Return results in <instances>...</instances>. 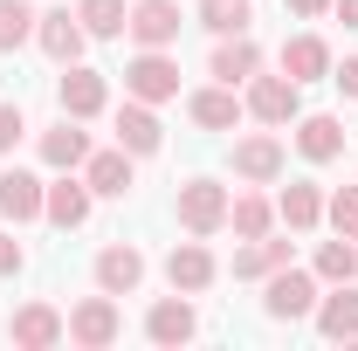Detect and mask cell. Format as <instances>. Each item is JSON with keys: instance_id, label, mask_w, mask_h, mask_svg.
<instances>
[{"instance_id": "1", "label": "cell", "mask_w": 358, "mask_h": 351, "mask_svg": "<svg viewBox=\"0 0 358 351\" xmlns=\"http://www.w3.org/2000/svg\"><path fill=\"white\" fill-rule=\"evenodd\" d=\"M317 296H324L317 268H296V262H282L275 275H262V310L275 317V324H303V317L317 310Z\"/></svg>"}, {"instance_id": "2", "label": "cell", "mask_w": 358, "mask_h": 351, "mask_svg": "<svg viewBox=\"0 0 358 351\" xmlns=\"http://www.w3.org/2000/svg\"><path fill=\"white\" fill-rule=\"evenodd\" d=\"M241 103H248V117L268 124V131H289L296 117H303V83H289V76H248L241 83Z\"/></svg>"}, {"instance_id": "3", "label": "cell", "mask_w": 358, "mask_h": 351, "mask_svg": "<svg viewBox=\"0 0 358 351\" xmlns=\"http://www.w3.org/2000/svg\"><path fill=\"white\" fill-rule=\"evenodd\" d=\"M227 200H234V193H227L221 179H186V186H179V200H173V214H179L186 234L214 241V234L227 227Z\"/></svg>"}, {"instance_id": "4", "label": "cell", "mask_w": 358, "mask_h": 351, "mask_svg": "<svg viewBox=\"0 0 358 351\" xmlns=\"http://www.w3.org/2000/svg\"><path fill=\"white\" fill-rule=\"evenodd\" d=\"M227 166H234V179H241V186H275V179H282V166H289V145H282L275 131H248V138H234Z\"/></svg>"}, {"instance_id": "5", "label": "cell", "mask_w": 358, "mask_h": 351, "mask_svg": "<svg viewBox=\"0 0 358 351\" xmlns=\"http://www.w3.org/2000/svg\"><path fill=\"white\" fill-rule=\"evenodd\" d=\"M124 96H138V103H173L179 96V62L166 48H138L131 62H124Z\"/></svg>"}, {"instance_id": "6", "label": "cell", "mask_w": 358, "mask_h": 351, "mask_svg": "<svg viewBox=\"0 0 358 351\" xmlns=\"http://www.w3.org/2000/svg\"><path fill=\"white\" fill-rule=\"evenodd\" d=\"M124 338V310H117V296H83V303L69 310V345H83V351H103V345H117Z\"/></svg>"}, {"instance_id": "7", "label": "cell", "mask_w": 358, "mask_h": 351, "mask_svg": "<svg viewBox=\"0 0 358 351\" xmlns=\"http://www.w3.org/2000/svg\"><path fill=\"white\" fill-rule=\"evenodd\" d=\"M55 103H62V117H103L110 110V76L103 69H83V62H69L62 69V83H55Z\"/></svg>"}, {"instance_id": "8", "label": "cell", "mask_w": 358, "mask_h": 351, "mask_svg": "<svg viewBox=\"0 0 358 351\" xmlns=\"http://www.w3.org/2000/svg\"><path fill=\"white\" fill-rule=\"evenodd\" d=\"M166 282H173L179 296H200V289H214V282H221V262H214V248H207L200 234H186L173 255H166Z\"/></svg>"}, {"instance_id": "9", "label": "cell", "mask_w": 358, "mask_h": 351, "mask_svg": "<svg viewBox=\"0 0 358 351\" xmlns=\"http://www.w3.org/2000/svg\"><path fill=\"white\" fill-rule=\"evenodd\" d=\"M145 338H152V345H193V338H200V310H193V296H159V303L145 310Z\"/></svg>"}, {"instance_id": "10", "label": "cell", "mask_w": 358, "mask_h": 351, "mask_svg": "<svg viewBox=\"0 0 358 351\" xmlns=\"http://www.w3.org/2000/svg\"><path fill=\"white\" fill-rule=\"evenodd\" d=\"M42 200H48L42 173H28V166H7V173H0V220H7V227L42 220Z\"/></svg>"}, {"instance_id": "11", "label": "cell", "mask_w": 358, "mask_h": 351, "mask_svg": "<svg viewBox=\"0 0 358 351\" xmlns=\"http://www.w3.org/2000/svg\"><path fill=\"white\" fill-rule=\"evenodd\" d=\"M35 48H42L48 62H83V48H90V35H83V21L69 14V7H48V14H35Z\"/></svg>"}, {"instance_id": "12", "label": "cell", "mask_w": 358, "mask_h": 351, "mask_svg": "<svg viewBox=\"0 0 358 351\" xmlns=\"http://www.w3.org/2000/svg\"><path fill=\"white\" fill-rule=\"evenodd\" d=\"M7 338H14L21 351H55L62 338H69V317H62L55 303H21L14 317H7Z\"/></svg>"}, {"instance_id": "13", "label": "cell", "mask_w": 358, "mask_h": 351, "mask_svg": "<svg viewBox=\"0 0 358 351\" xmlns=\"http://www.w3.org/2000/svg\"><path fill=\"white\" fill-rule=\"evenodd\" d=\"M90 275H96L103 296H138V282H145V255H138L131 241H110V248H96Z\"/></svg>"}, {"instance_id": "14", "label": "cell", "mask_w": 358, "mask_h": 351, "mask_svg": "<svg viewBox=\"0 0 358 351\" xmlns=\"http://www.w3.org/2000/svg\"><path fill=\"white\" fill-rule=\"evenodd\" d=\"M35 152H42V166L48 173H83V159L96 152L83 131V117H62V124H48L42 138H35Z\"/></svg>"}, {"instance_id": "15", "label": "cell", "mask_w": 358, "mask_h": 351, "mask_svg": "<svg viewBox=\"0 0 358 351\" xmlns=\"http://www.w3.org/2000/svg\"><path fill=\"white\" fill-rule=\"evenodd\" d=\"M90 207H96V193H90V179L83 173H62V179H48V200H42V220L48 227H83L90 220Z\"/></svg>"}, {"instance_id": "16", "label": "cell", "mask_w": 358, "mask_h": 351, "mask_svg": "<svg viewBox=\"0 0 358 351\" xmlns=\"http://www.w3.org/2000/svg\"><path fill=\"white\" fill-rule=\"evenodd\" d=\"M179 0H138L131 7V21H124V35H131L138 48H173L179 42Z\"/></svg>"}, {"instance_id": "17", "label": "cell", "mask_w": 358, "mask_h": 351, "mask_svg": "<svg viewBox=\"0 0 358 351\" xmlns=\"http://www.w3.org/2000/svg\"><path fill=\"white\" fill-rule=\"evenodd\" d=\"M186 117H193L200 131H234V124L248 117V103H241V89L207 83V89H193V96H186Z\"/></svg>"}, {"instance_id": "18", "label": "cell", "mask_w": 358, "mask_h": 351, "mask_svg": "<svg viewBox=\"0 0 358 351\" xmlns=\"http://www.w3.org/2000/svg\"><path fill=\"white\" fill-rule=\"evenodd\" d=\"M317 331L331 338V345H358V289L352 282H331L324 296H317Z\"/></svg>"}, {"instance_id": "19", "label": "cell", "mask_w": 358, "mask_h": 351, "mask_svg": "<svg viewBox=\"0 0 358 351\" xmlns=\"http://www.w3.org/2000/svg\"><path fill=\"white\" fill-rule=\"evenodd\" d=\"M117 145H124L131 159H152V152L166 145V124H159V103H138V96H124V110H117Z\"/></svg>"}, {"instance_id": "20", "label": "cell", "mask_w": 358, "mask_h": 351, "mask_svg": "<svg viewBox=\"0 0 358 351\" xmlns=\"http://www.w3.org/2000/svg\"><path fill=\"white\" fill-rule=\"evenodd\" d=\"M255 69H262V48L248 42V35H214V62H207V76H214V83L241 89Z\"/></svg>"}, {"instance_id": "21", "label": "cell", "mask_w": 358, "mask_h": 351, "mask_svg": "<svg viewBox=\"0 0 358 351\" xmlns=\"http://www.w3.org/2000/svg\"><path fill=\"white\" fill-rule=\"evenodd\" d=\"M296 152H303L310 166H331V159L345 152V117H331V110H303V117H296Z\"/></svg>"}, {"instance_id": "22", "label": "cell", "mask_w": 358, "mask_h": 351, "mask_svg": "<svg viewBox=\"0 0 358 351\" xmlns=\"http://www.w3.org/2000/svg\"><path fill=\"white\" fill-rule=\"evenodd\" d=\"M131 152H124V145H110V152H90L83 159V179H90V193H96V200H124V193H131Z\"/></svg>"}, {"instance_id": "23", "label": "cell", "mask_w": 358, "mask_h": 351, "mask_svg": "<svg viewBox=\"0 0 358 351\" xmlns=\"http://www.w3.org/2000/svg\"><path fill=\"white\" fill-rule=\"evenodd\" d=\"M275 220H282L289 234H310V227H324V186H317V179L282 186V193H275Z\"/></svg>"}, {"instance_id": "24", "label": "cell", "mask_w": 358, "mask_h": 351, "mask_svg": "<svg viewBox=\"0 0 358 351\" xmlns=\"http://www.w3.org/2000/svg\"><path fill=\"white\" fill-rule=\"evenodd\" d=\"M282 76L289 83H324L331 76V42L324 35H289L282 42Z\"/></svg>"}, {"instance_id": "25", "label": "cell", "mask_w": 358, "mask_h": 351, "mask_svg": "<svg viewBox=\"0 0 358 351\" xmlns=\"http://www.w3.org/2000/svg\"><path fill=\"white\" fill-rule=\"evenodd\" d=\"M282 262H289V241L255 234V241H241V248H234V282H262V275H275Z\"/></svg>"}, {"instance_id": "26", "label": "cell", "mask_w": 358, "mask_h": 351, "mask_svg": "<svg viewBox=\"0 0 358 351\" xmlns=\"http://www.w3.org/2000/svg\"><path fill=\"white\" fill-rule=\"evenodd\" d=\"M227 227H234V241L275 234V200H268V193H234V200H227Z\"/></svg>"}, {"instance_id": "27", "label": "cell", "mask_w": 358, "mask_h": 351, "mask_svg": "<svg viewBox=\"0 0 358 351\" xmlns=\"http://www.w3.org/2000/svg\"><path fill=\"white\" fill-rule=\"evenodd\" d=\"M76 21H83L90 42H117L124 21H131V7H124V0H76Z\"/></svg>"}, {"instance_id": "28", "label": "cell", "mask_w": 358, "mask_h": 351, "mask_svg": "<svg viewBox=\"0 0 358 351\" xmlns=\"http://www.w3.org/2000/svg\"><path fill=\"white\" fill-rule=\"evenodd\" d=\"M317 282H324V289H331V282H352L358 275V241L352 234H338V241H317Z\"/></svg>"}, {"instance_id": "29", "label": "cell", "mask_w": 358, "mask_h": 351, "mask_svg": "<svg viewBox=\"0 0 358 351\" xmlns=\"http://www.w3.org/2000/svg\"><path fill=\"white\" fill-rule=\"evenodd\" d=\"M193 21H200L207 35H248V21H255V14H248V0H200V14H193Z\"/></svg>"}, {"instance_id": "30", "label": "cell", "mask_w": 358, "mask_h": 351, "mask_svg": "<svg viewBox=\"0 0 358 351\" xmlns=\"http://www.w3.org/2000/svg\"><path fill=\"white\" fill-rule=\"evenodd\" d=\"M21 42H35V7L28 0H0V55H14Z\"/></svg>"}, {"instance_id": "31", "label": "cell", "mask_w": 358, "mask_h": 351, "mask_svg": "<svg viewBox=\"0 0 358 351\" xmlns=\"http://www.w3.org/2000/svg\"><path fill=\"white\" fill-rule=\"evenodd\" d=\"M324 220H331V234H352V241H358V186L324 193Z\"/></svg>"}, {"instance_id": "32", "label": "cell", "mask_w": 358, "mask_h": 351, "mask_svg": "<svg viewBox=\"0 0 358 351\" xmlns=\"http://www.w3.org/2000/svg\"><path fill=\"white\" fill-rule=\"evenodd\" d=\"M28 138V117H21V103H0V152H14Z\"/></svg>"}, {"instance_id": "33", "label": "cell", "mask_w": 358, "mask_h": 351, "mask_svg": "<svg viewBox=\"0 0 358 351\" xmlns=\"http://www.w3.org/2000/svg\"><path fill=\"white\" fill-rule=\"evenodd\" d=\"M21 268H28V248H21V241L0 227V275H21Z\"/></svg>"}, {"instance_id": "34", "label": "cell", "mask_w": 358, "mask_h": 351, "mask_svg": "<svg viewBox=\"0 0 358 351\" xmlns=\"http://www.w3.org/2000/svg\"><path fill=\"white\" fill-rule=\"evenodd\" d=\"M331 83H338V89H345V96L358 103V55H345V62H331Z\"/></svg>"}, {"instance_id": "35", "label": "cell", "mask_w": 358, "mask_h": 351, "mask_svg": "<svg viewBox=\"0 0 358 351\" xmlns=\"http://www.w3.org/2000/svg\"><path fill=\"white\" fill-rule=\"evenodd\" d=\"M282 7H289L296 21H317V14H331V0H282Z\"/></svg>"}, {"instance_id": "36", "label": "cell", "mask_w": 358, "mask_h": 351, "mask_svg": "<svg viewBox=\"0 0 358 351\" xmlns=\"http://www.w3.org/2000/svg\"><path fill=\"white\" fill-rule=\"evenodd\" d=\"M331 7H338V21H345V28H358V0H331Z\"/></svg>"}]
</instances>
